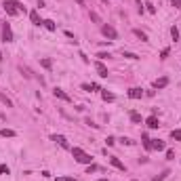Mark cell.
<instances>
[{
	"mask_svg": "<svg viewBox=\"0 0 181 181\" xmlns=\"http://www.w3.org/2000/svg\"><path fill=\"white\" fill-rule=\"evenodd\" d=\"M72 154H74V158H76L80 164H91V162H93V158L88 156L86 152H82L80 147H72Z\"/></svg>",
	"mask_w": 181,
	"mask_h": 181,
	"instance_id": "cell-1",
	"label": "cell"
},
{
	"mask_svg": "<svg viewBox=\"0 0 181 181\" xmlns=\"http://www.w3.org/2000/svg\"><path fill=\"white\" fill-rule=\"evenodd\" d=\"M101 32H103V36H108L109 40H116V38H118V32H116L112 25H101Z\"/></svg>",
	"mask_w": 181,
	"mask_h": 181,
	"instance_id": "cell-2",
	"label": "cell"
},
{
	"mask_svg": "<svg viewBox=\"0 0 181 181\" xmlns=\"http://www.w3.org/2000/svg\"><path fill=\"white\" fill-rule=\"evenodd\" d=\"M2 40H4V42H13V30H11L9 23L2 25Z\"/></svg>",
	"mask_w": 181,
	"mask_h": 181,
	"instance_id": "cell-3",
	"label": "cell"
},
{
	"mask_svg": "<svg viewBox=\"0 0 181 181\" xmlns=\"http://www.w3.org/2000/svg\"><path fill=\"white\" fill-rule=\"evenodd\" d=\"M51 139H53V141H55V143H59L61 147H65V150H72V147H70V143H68V139H65V137H63V135H53V137H51Z\"/></svg>",
	"mask_w": 181,
	"mask_h": 181,
	"instance_id": "cell-4",
	"label": "cell"
},
{
	"mask_svg": "<svg viewBox=\"0 0 181 181\" xmlns=\"http://www.w3.org/2000/svg\"><path fill=\"white\" fill-rule=\"evenodd\" d=\"M95 70H97V74H99L101 78H108V68H105L101 61H97V63H95Z\"/></svg>",
	"mask_w": 181,
	"mask_h": 181,
	"instance_id": "cell-5",
	"label": "cell"
},
{
	"mask_svg": "<svg viewBox=\"0 0 181 181\" xmlns=\"http://www.w3.org/2000/svg\"><path fill=\"white\" fill-rule=\"evenodd\" d=\"M4 11L9 13V15H11V17H15V15H17V6H15V4H13V2H9V0H6V2H4Z\"/></svg>",
	"mask_w": 181,
	"mask_h": 181,
	"instance_id": "cell-6",
	"label": "cell"
},
{
	"mask_svg": "<svg viewBox=\"0 0 181 181\" xmlns=\"http://www.w3.org/2000/svg\"><path fill=\"white\" fill-rule=\"evenodd\" d=\"M109 164H112V167H116L118 171H122V173L126 171V167H124V164H122V162H120V160H118L116 156H112V158H109Z\"/></svg>",
	"mask_w": 181,
	"mask_h": 181,
	"instance_id": "cell-7",
	"label": "cell"
},
{
	"mask_svg": "<svg viewBox=\"0 0 181 181\" xmlns=\"http://www.w3.org/2000/svg\"><path fill=\"white\" fill-rule=\"evenodd\" d=\"M145 124H147L150 129H158V126H160V122H158V118L154 116V114H152L150 118H145Z\"/></svg>",
	"mask_w": 181,
	"mask_h": 181,
	"instance_id": "cell-8",
	"label": "cell"
},
{
	"mask_svg": "<svg viewBox=\"0 0 181 181\" xmlns=\"http://www.w3.org/2000/svg\"><path fill=\"white\" fill-rule=\"evenodd\" d=\"M129 97L131 99H141L143 97V91L141 88H129Z\"/></svg>",
	"mask_w": 181,
	"mask_h": 181,
	"instance_id": "cell-9",
	"label": "cell"
},
{
	"mask_svg": "<svg viewBox=\"0 0 181 181\" xmlns=\"http://www.w3.org/2000/svg\"><path fill=\"white\" fill-rule=\"evenodd\" d=\"M53 93H55V97H59V99H63V101H72V99H70V95H68L63 88H55Z\"/></svg>",
	"mask_w": 181,
	"mask_h": 181,
	"instance_id": "cell-10",
	"label": "cell"
},
{
	"mask_svg": "<svg viewBox=\"0 0 181 181\" xmlns=\"http://www.w3.org/2000/svg\"><path fill=\"white\" fill-rule=\"evenodd\" d=\"M152 150L162 152V150H164V141H162V139H152Z\"/></svg>",
	"mask_w": 181,
	"mask_h": 181,
	"instance_id": "cell-11",
	"label": "cell"
},
{
	"mask_svg": "<svg viewBox=\"0 0 181 181\" xmlns=\"http://www.w3.org/2000/svg\"><path fill=\"white\" fill-rule=\"evenodd\" d=\"M167 84H169V78L164 76V78H158L156 82H154V88H164Z\"/></svg>",
	"mask_w": 181,
	"mask_h": 181,
	"instance_id": "cell-12",
	"label": "cell"
},
{
	"mask_svg": "<svg viewBox=\"0 0 181 181\" xmlns=\"http://www.w3.org/2000/svg\"><path fill=\"white\" fill-rule=\"evenodd\" d=\"M30 19H32V23H34V25H42V21H40V15H38V11H32V13H30Z\"/></svg>",
	"mask_w": 181,
	"mask_h": 181,
	"instance_id": "cell-13",
	"label": "cell"
},
{
	"mask_svg": "<svg viewBox=\"0 0 181 181\" xmlns=\"http://www.w3.org/2000/svg\"><path fill=\"white\" fill-rule=\"evenodd\" d=\"M42 25L47 27L48 32H55V30H57V25H55V21H51V19H44V21H42Z\"/></svg>",
	"mask_w": 181,
	"mask_h": 181,
	"instance_id": "cell-14",
	"label": "cell"
},
{
	"mask_svg": "<svg viewBox=\"0 0 181 181\" xmlns=\"http://www.w3.org/2000/svg\"><path fill=\"white\" fill-rule=\"evenodd\" d=\"M133 34L139 38L141 42H147V34H145V32H141V30H133Z\"/></svg>",
	"mask_w": 181,
	"mask_h": 181,
	"instance_id": "cell-15",
	"label": "cell"
},
{
	"mask_svg": "<svg viewBox=\"0 0 181 181\" xmlns=\"http://www.w3.org/2000/svg\"><path fill=\"white\" fill-rule=\"evenodd\" d=\"M122 57H126V59H133V61L139 59V55H135V53H131V51H124V48H122Z\"/></svg>",
	"mask_w": 181,
	"mask_h": 181,
	"instance_id": "cell-16",
	"label": "cell"
},
{
	"mask_svg": "<svg viewBox=\"0 0 181 181\" xmlns=\"http://www.w3.org/2000/svg\"><path fill=\"white\" fill-rule=\"evenodd\" d=\"M40 65H42L44 70H51V68H53V61H51V59H47V57H44V59L40 61Z\"/></svg>",
	"mask_w": 181,
	"mask_h": 181,
	"instance_id": "cell-17",
	"label": "cell"
},
{
	"mask_svg": "<svg viewBox=\"0 0 181 181\" xmlns=\"http://www.w3.org/2000/svg\"><path fill=\"white\" fill-rule=\"evenodd\" d=\"M129 118L133 122H141V114H137V112H129Z\"/></svg>",
	"mask_w": 181,
	"mask_h": 181,
	"instance_id": "cell-18",
	"label": "cell"
},
{
	"mask_svg": "<svg viewBox=\"0 0 181 181\" xmlns=\"http://www.w3.org/2000/svg\"><path fill=\"white\" fill-rule=\"evenodd\" d=\"M141 139H143V145H145V150H152V139H150L147 135H141Z\"/></svg>",
	"mask_w": 181,
	"mask_h": 181,
	"instance_id": "cell-19",
	"label": "cell"
},
{
	"mask_svg": "<svg viewBox=\"0 0 181 181\" xmlns=\"http://www.w3.org/2000/svg\"><path fill=\"white\" fill-rule=\"evenodd\" d=\"M101 97H103V101H114L116 97H114V93H108V91H103L101 93Z\"/></svg>",
	"mask_w": 181,
	"mask_h": 181,
	"instance_id": "cell-20",
	"label": "cell"
},
{
	"mask_svg": "<svg viewBox=\"0 0 181 181\" xmlns=\"http://www.w3.org/2000/svg\"><path fill=\"white\" fill-rule=\"evenodd\" d=\"M0 135H2V137H15V131H11V129H2Z\"/></svg>",
	"mask_w": 181,
	"mask_h": 181,
	"instance_id": "cell-21",
	"label": "cell"
},
{
	"mask_svg": "<svg viewBox=\"0 0 181 181\" xmlns=\"http://www.w3.org/2000/svg\"><path fill=\"white\" fill-rule=\"evenodd\" d=\"M171 137H173L175 141H181V129H177V131H171Z\"/></svg>",
	"mask_w": 181,
	"mask_h": 181,
	"instance_id": "cell-22",
	"label": "cell"
},
{
	"mask_svg": "<svg viewBox=\"0 0 181 181\" xmlns=\"http://www.w3.org/2000/svg\"><path fill=\"white\" fill-rule=\"evenodd\" d=\"M0 101H2V103H4V105H6V108H13L11 99H9V97H6V95H0Z\"/></svg>",
	"mask_w": 181,
	"mask_h": 181,
	"instance_id": "cell-23",
	"label": "cell"
},
{
	"mask_svg": "<svg viewBox=\"0 0 181 181\" xmlns=\"http://www.w3.org/2000/svg\"><path fill=\"white\" fill-rule=\"evenodd\" d=\"M82 91H88L91 93V91H99V86L97 84H82Z\"/></svg>",
	"mask_w": 181,
	"mask_h": 181,
	"instance_id": "cell-24",
	"label": "cell"
},
{
	"mask_svg": "<svg viewBox=\"0 0 181 181\" xmlns=\"http://www.w3.org/2000/svg\"><path fill=\"white\" fill-rule=\"evenodd\" d=\"M171 36H173V40H179V30H177L175 25L171 27Z\"/></svg>",
	"mask_w": 181,
	"mask_h": 181,
	"instance_id": "cell-25",
	"label": "cell"
},
{
	"mask_svg": "<svg viewBox=\"0 0 181 181\" xmlns=\"http://www.w3.org/2000/svg\"><path fill=\"white\" fill-rule=\"evenodd\" d=\"M91 19H93L95 23H101V17H99V15H97L95 11H91Z\"/></svg>",
	"mask_w": 181,
	"mask_h": 181,
	"instance_id": "cell-26",
	"label": "cell"
},
{
	"mask_svg": "<svg viewBox=\"0 0 181 181\" xmlns=\"http://www.w3.org/2000/svg\"><path fill=\"white\" fill-rule=\"evenodd\" d=\"M97 57H99L101 61H103V59H109V53H103V51H101V53H97Z\"/></svg>",
	"mask_w": 181,
	"mask_h": 181,
	"instance_id": "cell-27",
	"label": "cell"
},
{
	"mask_svg": "<svg viewBox=\"0 0 181 181\" xmlns=\"http://www.w3.org/2000/svg\"><path fill=\"white\" fill-rule=\"evenodd\" d=\"M0 175H9V167L6 164H0Z\"/></svg>",
	"mask_w": 181,
	"mask_h": 181,
	"instance_id": "cell-28",
	"label": "cell"
},
{
	"mask_svg": "<svg viewBox=\"0 0 181 181\" xmlns=\"http://www.w3.org/2000/svg\"><path fill=\"white\" fill-rule=\"evenodd\" d=\"M167 175H169V171H164L162 175H158V177H154V181H162V179H164V177H167Z\"/></svg>",
	"mask_w": 181,
	"mask_h": 181,
	"instance_id": "cell-29",
	"label": "cell"
},
{
	"mask_svg": "<svg viewBox=\"0 0 181 181\" xmlns=\"http://www.w3.org/2000/svg\"><path fill=\"white\" fill-rule=\"evenodd\" d=\"M95 171H99L95 164H88V169H86V173H88V175H91V173H95Z\"/></svg>",
	"mask_w": 181,
	"mask_h": 181,
	"instance_id": "cell-30",
	"label": "cell"
},
{
	"mask_svg": "<svg viewBox=\"0 0 181 181\" xmlns=\"http://www.w3.org/2000/svg\"><path fill=\"white\" fill-rule=\"evenodd\" d=\"M120 141H122V143H124V145H133V141H131V139H129V137H122Z\"/></svg>",
	"mask_w": 181,
	"mask_h": 181,
	"instance_id": "cell-31",
	"label": "cell"
},
{
	"mask_svg": "<svg viewBox=\"0 0 181 181\" xmlns=\"http://www.w3.org/2000/svg\"><path fill=\"white\" fill-rule=\"evenodd\" d=\"M55 181H76V179H74V177H57Z\"/></svg>",
	"mask_w": 181,
	"mask_h": 181,
	"instance_id": "cell-32",
	"label": "cell"
},
{
	"mask_svg": "<svg viewBox=\"0 0 181 181\" xmlns=\"http://www.w3.org/2000/svg\"><path fill=\"white\" fill-rule=\"evenodd\" d=\"M167 158L173 160V158H175V152H173V150H167Z\"/></svg>",
	"mask_w": 181,
	"mask_h": 181,
	"instance_id": "cell-33",
	"label": "cell"
},
{
	"mask_svg": "<svg viewBox=\"0 0 181 181\" xmlns=\"http://www.w3.org/2000/svg\"><path fill=\"white\" fill-rule=\"evenodd\" d=\"M105 143H108V145H114V143H116V139H114V137H108V139H105Z\"/></svg>",
	"mask_w": 181,
	"mask_h": 181,
	"instance_id": "cell-34",
	"label": "cell"
},
{
	"mask_svg": "<svg viewBox=\"0 0 181 181\" xmlns=\"http://www.w3.org/2000/svg\"><path fill=\"white\" fill-rule=\"evenodd\" d=\"M173 6L175 9H181V0H173Z\"/></svg>",
	"mask_w": 181,
	"mask_h": 181,
	"instance_id": "cell-35",
	"label": "cell"
},
{
	"mask_svg": "<svg viewBox=\"0 0 181 181\" xmlns=\"http://www.w3.org/2000/svg\"><path fill=\"white\" fill-rule=\"evenodd\" d=\"M44 6V0H38V9H42Z\"/></svg>",
	"mask_w": 181,
	"mask_h": 181,
	"instance_id": "cell-36",
	"label": "cell"
},
{
	"mask_svg": "<svg viewBox=\"0 0 181 181\" xmlns=\"http://www.w3.org/2000/svg\"><path fill=\"white\" fill-rule=\"evenodd\" d=\"M76 2H78V4H80V6H84V2H82V0H76Z\"/></svg>",
	"mask_w": 181,
	"mask_h": 181,
	"instance_id": "cell-37",
	"label": "cell"
},
{
	"mask_svg": "<svg viewBox=\"0 0 181 181\" xmlns=\"http://www.w3.org/2000/svg\"><path fill=\"white\" fill-rule=\"evenodd\" d=\"M97 181H108V179H97Z\"/></svg>",
	"mask_w": 181,
	"mask_h": 181,
	"instance_id": "cell-38",
	"label": "cell"
},
{
	"mask_svg": "<svg viewBox=\"0 0 181 181\" xmlns=\"http://www.w3.org/2000/svg\"><path fill=\"white\" fill-rule=\"evenodd\" d=\"M101 2H105V4H108V0H101Z\"/></svg>",
	"mask_w": 181,
	"mask_h": 181,
	"instance_id": "cell-39",
	"label": "cell"
},
{
	"mask_svg": "<svg viewBox=\"0 0 181 181\" xmlns=\"http://www.w3.org/2000/svg\"><path fill=\"white\" fill-rule=\"evenodd\" d=\"M0 61H2V53H0Z\"/></svg>",
	"mask_w": 181,
	"mask_h": 181,
	"instance_id": "cell-40",
	"label": "cell"
},
{
	"mask_svg": "<svg viewBox=\"0 0 181 181\" xmlns=\"http://www.w3.org/2000/svg\"><path fill=\"white\" fill-rule=\"evenodd\" d=\"M133 181H137V179H133Z\"/></svg>",
	"mask_w": 181,
	"mask_h": 181,
	"instance_id": "cell-41",
	"label": "cell"
}]
</instances>
